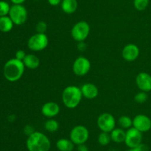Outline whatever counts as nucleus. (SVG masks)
<instances>
[{"mask_svg":"<svg viewBox=\"0 0 151 151\" xmlns=\"http://www.w3.org/2000/svg\"><path fill=\"white\" fill-rule=\"evenodd\" d=\"M25 66L22 61L13 58L4 64L3 73L6 79L10 82H15L20 79L24 75Z\"/></svg>","mask_w":151,"mask_h":151,"instance_id":"nucleus-1","label":"nucleus"},{"mask_svg":"<svg viewBox=\"0 0 151 151\" xmlns=\"http://www.w3.org/2000/svg\"><path fill=\"white\" fill-rule=\"evenodd\" d=\"M26 147L28 151H50L51 142L47 135L41 132L35 131L27 136Z\"/></svg>","mask_w":151,"mask_h":151,"instance_id":"nucleus-2","label":"nucleus"},{"mask_svg":"<svg viewBox=\"0 0 151 151\" xmlns=\"http://www.w3.org/2000/svg\"><path fill=\"white\" fill-rule=\"evenodd\" d=\"M83 95L81 87L75 85H69L65 87L62 93V102L69 109L76 108L82 100Z\"/></svg>","mask_w":151,"mask_h":151,"instance_id":"nucleus-3","label":"nucleus"},{"mask_svg":"<svg viewBox=\"0 0 151 151\" xmlns=\"http://www.w3.org/2000/svg\"><path fill=\"white\" fill-rule=\"evenodd\" d=\"M8 16L14 25H22L27 20L28 12L23 4H13Z\"/></svg>","mask_w":151,"mask_h":151,"instance_id":"nucleus-4","label":"nucleus"},{"mask_svg":"<svg viewBox=\"0 0 151 151\" xmlns=\"http://www.w3.org/2000/svg\"><path fill=\"white\" fill-rule=\"evenodd\" d=\"M90 33V25L86 21H80L74 25L71 30V35L77 42L84 41Z\"/></svg>","mask_w":151,"mask_h":151,"instance_id":"nucleus-5","label":"nucleus"},{"mask_svg":"<svg viewBox=\"0 0 151 151\" xmlns=\"http://www.w3.org/2000/svg\"><path fill=\"white\" fill-rule=\"evenodd\" d=\"M49 44L48 36L46 33H37L34 34L27 41V47L32 51L38 52L41 51L47 48Z\"/></svg>","mask_w":151,"mask_h":151,"instance_id":"nucleus-6","label":"nucleus"},{"mask_svg":"<svg viewBox=\"0 0 151 151\" xmlns=\"http://www.w3.org/2000/svg\"><path fill=\"white\" fill-rule=\"evenodd\" d=\"M69 138L75 145L83 144L88 140L89 131L85 126L77 125L71 130Z\"/></svg>","mask_w":151,"mask_h":151,"instance_id":"nucleus-7","label":"nucleus"},{"mask_svg":"<svg viewBox=\"0 0 151 151\" xmlns=\"http://www.w3.org/2000/svg\"><path fill=\"white\" fill-rule=\"evenodd\" d=\"M97 124L102 132L110 133L116 127V119L109 113H103L97 118Z\"/></svg>","mask_w":151,"mask_h":151,"instance_id":"nucleus-8","label":"nucleus"},{"mask_svg":"<svg viewBox=\"0 0 151 151\" xmlns=\"http://www.w3.org/2000/svg\"><path fill=\"white\" fill-rule=\"evenodd\" d=\"M91 69V62L85 56L77 58L72 65V70L75 75L78 76H84L89 72Z\"/></svg>","mask_w":151,"mask_h":151,"instance_id":"nucleus-9","label":"nucleus"},{"mask_svg":"<svg viewBox=\"0 0 151 151\" xmlns=\"http://www.w3.org/2000/svg\"><path fill=\"white\" fill-rule=\"evenodd\" d=\"M142 142V133L139 131L134 127L126 130L125 144L129 148H134L139 146Z\"/></svg>","mask_w":151,"mask_h":151,"instance_id":"nucleus-10","label":"nucleus"},{"mask_svg":"<svg viewBox=\"0 0 151 151\" xmlns=\"http://www.w3.org/2000/svg\"><path fill=\"white\" fill-rule=\"evenodd\" d=\"M133 127L141 133H145L151 129V119L145 114H139L133 118Z\"/></svg>","mask_w":151,"mask_h":151,"instance_id":"nucleus-11","label":"nucleus"},{"mask_svg":"<svg viewBox=\"0 0 151 151\" xmlns=\"http://www.w3.org/2000/svg\"><path fill=\"white\" fill-rule=\"evenodd\" d=\"M139 48L135 44H128L122 50V56L127 62H134L139 56Z\"/></svg>","mask_w":151,"mask_h":151,"instance_id":"nucleus-12","label":"nucleus"},{"mask_svg":"<svg viewBox=\"0 0 151 151\" xmlns=\"http://www.w3.org/2000/svg\"><path fill=\"white\" fill-rule=\"evenodd\" d=\"M136 84L141 91H151V75L146 72H141L136 77Z\"/></svg>","mask_w":151,"mask_h":151,"instance_id":"nucleus-13","label":"nucleus"},{"mask_svg":"<svg viewBox=\"0 0 151 151\" xmlns=\"http://www.w3.org/2000/svg\"><path fill=\"white\" fill-rule=\"evenodd\" d=\"M60 106L56 102H49L42 105L41 112L44 116L48 118H53L60 113Z\"/></svg>","mask_w":151,"mask_h":151,"instance_id":"nucleus-14","label":"nucleus"},{"mask_svg":"<svg viewBox=\"0 0 151 151\" xmlns=\"http://www.w3.org/2000/svg\"><path fill=\"white\" fill-rule=\"evenodd\" d=\"M83 97L87 99H94L97 97L99 94V90L95 84L92 83H86L81 87Z\"/></svg>","mask_w":151,"mask_h":151,"instance_id":"nucleus-15","label":"nucleus"},{"mask_svg":"<svg viewBox=\"0 0 151 151\" xmlns=\"http://www.w3.org/2000/svg\"><path fill=\"white\" fill-rule=\"evenodd\" d=\"M60 7L63 13L66 14H72L78 9V0H62Z\"/></svg>","mask_w":151,"mask_h":151,"instance_id":"nucleus-16","label":"nucleus"},{"mask_svg":"<svg viewBox=\"0 0 151 151\" xmlns=\"http://www.w3.org/2000/svg\"><path fill=\"white\" fill-rule=\"evenodd\" d=\"M23 63L25 68L30 70H35L38 68L40 65L39 58L35 54H27L23 60Z\"/></svg>","mask_w":151,"mask_h":151,"instance_id":"nucleus-17","label":"nucleus"},{"mask_svg":"<svg viewBox=\"0 0 151 151\" xmlns=\"http://www.w3.org/2000/svg\"><path fill=\"white\" fill-rule=\"evenodd\" d=\"M110 135L112 142H115V143L120 144L122 143V142H125L126 131H125V130L121 128V127H119V128H116L115 127L111 132Z\"/></svg>","mask_w":151,"mask_h":151,"instance_id":"nucleus-18","label":"nucleus"},{"mask_svg":"<svg viewBox=\"0 0 151 151\" xmlns=\"http://www.w3.org/2000/svg\"><path fill=\"white\" fill-rule=\"evenodd\" d=\"M75 144L68 139H60L56 142V147L59 151H73Z\"/></svg>","mask_w":151,"mask_h":151,"instance_id":"nucleus-19","label":"nucleus"},{"mask_svg":"<svg viewBox=\"0 0 151 151\" xmlns=\"http://www.w3.org/2000/svg\"><path fill=\"white\" fill-rule=\"evenodd\" d=\"M13 25L14 24L9 16L0 17V31L3 33L10 32L13 29Z\"/></svg>","mask_w":151,"mask_h":151,"instance_id":"nucleus-20","label":"nucleus"},{"mask_svg":"<svg viewBox=\"0 0 151 151\" xmlns=\"http://www.w3.org/2000/svg\"><path fill=\"white\" fill-rule=\"evenodd\" d=\"M118 124L121 128L128 130L133 127V119L128 115H122L118 119Z\"/></svg>","mask_w":151,"mask_h":151,"instance_id":"nucleus-21","label":"nucleus"},{"mask_svg":"<svg viewBox=\"0 0 151 151\" xmlns=\"http://www.w3.org/2000/svg\"><path fill=\"white\" fill-rule=\"evenodd\" d=\"M44 128L46 130L50 133H54L56 132L59 128V123L57 120L54 118H49L45 123H44Z\"/></svg>","mask_w":151,"mask_h":151,"instance_id":"nucleus-22","label":"nucleus"},{"mask_svg":"<svg viewBox=\"0 0 151 151\" xmlns=\"http://www.w3.org/2000/svg\"><path fill=\"white\" fill-rule=\"evenodd\" d=\"M99 144L102 146H106L109 144L111 141V135L109 133H106V132H101L99 134L98 138H97Z\"/></svg>","mask_w":151,"mask_h":151,"instance_id":"nucleus-23","label":"nucleus"},{"mask_svg":"<svg viewBox=\"0 0 151 151\" xmlns=\"http://www.w3.org/2000/svg\"><path fill=\"white\" fill-rule=\"evenodd\" d=\"M149 0H134V6L138 11H143L149 4Z\"/></svg>","mask_w":151,"mask_h":151,"instance_id":"nucleus-24","label":"nucleus"},{"mask_svg":"<svg viewBox=\"0 0 151 151\" xmlns=\"http://www.w3.org/2000/svg\"><path fill=\"white\" fill-rule=\"evenodd\" d=\"M11 6L5 1H0V17L5 16L9 14Z\"/></svg>","mask_w":151,"mask_h":151,"instance_id":"nucleus-25","label":"nucleus"},{"mask_svg":"<svg viewBox=\"0 0 151 151\" xmlns=\"http://www.w3.org/2000/svg\"><path fill=\"white\" fill-rule=\"evenodd\" d=\"M148 99V96H147V93L146 92L144 91H140L139 93H137L136 94V96H134V100L136 102L139 104H142L145 103L146 101Z\"/></svg>","mask_w":151,"mask_h":151,"instance_id":"nucleus-26","label":"nucleus"},{"mask_svg":"<svg viewBox=\"0 0 151 151\" xmlns=\"http://www.w3.org/2000/svg\"><path fill=\"white\" fill-rule=\"evenodd\" d=\"M36 28L37 33H45L46 31L47 30V25L45 22L44 21H40L36 24Z\"/></svg>","mask_w":151,"mask_h":151,"instance_id":"nucleus-27","label":"nucleus"},{"mask_svg":"<svg viewBox=\"0 0 151 151\" xmlns=\"http://www.w3.org/2000/svg\"><path fill=\"white\" fill-rule=\"evenodd\" d=\"M147 150H148V147H147V145L142 143L141 144L136 147L129 148V150H128V151H147Z\"/></svg>","mask_w":151,"mask_h":151,"instance_id":"nucleus-28","label":"nucleus"},{"mask_svg":"<svg viewBox=\"0 0 151 151\" xmlns=\"http://www.w3.org/2000/svg\"><path fill=\"white\" fill-rule=\"evenodd\" d=\"M27 56L26 53H25L24 50H19L16 52V54H15V58L19 60L22 61L23 62L24 59L25 58V56Z\"/></svg>","mask_w":151,"mask_h":151,"instance_id":"nucleus-29","label":"nucleus"},{"mask_svg":"<svg viewBox=\"0 0 151 151\" xmlns=\"http://www.w3.org/2000/svg\"><path fill=\"white\" fill-rule=\"evenodd\" d=\"M24 133L27 135V136H29L35 132V130H34V127H32V125H30V124H27V125L25 126L24 128Z\"/></svg>","mask_w":151,"mask_h":151,"instance_id":"nucleus-30","label":"nucleus"},{"mask_svg":"<svg viewBox=\"0 0 151 151\" xmlns=\"http://www.w3.org/2000/svg\"><path fill=\"white\" fill-rule=\"evenodd\" d=\"M77 47H78V50H79V51L83 52L84 51V50H86L87 45L85 43V41H80V42H78V46H77Z\"/></svg>","mask_w":151,"mask_h":151,"instance_id":"nucleus-31","label":"nucleus"},{"mask_svg":"<svg viewBox=\"0 0 151 151\" xmlns=\"http://www.w3.org/2000/svg\"><path fill=\"white\" fill-rule=\"evenodd\" d=\"M48 3L52 6H57L59 4H60L62 0H47Z\"/></svg>","mask_w":151,"mask_h":151,"instance_id":"nucleus-32","label":"nucleus"},{"mask_svg":"<svg viewBox=\"0 0 151 151\" xmlns=\"http://www.w3.org/2000/svg\"><path fill=\"white\" fill-rule=\"evenodd\" d=\"M78 151H88V148L85 144L78 145Z\"/></svg>","mask_w":151,"mask_h":151,"instance_id":"nucleus-33","label":"nucleus"},{"mask_svg":"<svg viewBox=\"0 0 151 151\" xmlns=\"http://www.w3.org/2000/svg\"><path fill=\"white\" fill-rule=\"evenodd\" d=\"M26 0H10L13 4H22Z\"/></svg>","mask_w":151,"mask_h":151,"instance_id":"nucleus-34","label":"nucleus"}]
</instances>
